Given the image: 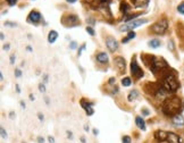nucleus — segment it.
I'll list each match as a JSON object with an SVG mask.
<instances>
[{
    "label": "nucleus",
    "mask_w": 184,
    "mask_h": 143,
    "mask_svg": "<svg viewBox=\"0 0 184 143\" xmlns=\"http://www.w3.org/2000/svg\"><path fill=\"white\" fill-rule=\"evenodd\" d=\"M181 107H182V102L180 100V98L171 97V98L165 99L163 103V111L167 116H175L181 110Z\"/></svg>",
    "instance_id": "1"
},
{
    "label": "nucleus",
    "mask_w": 184,
    "mask_h": 143,
    "mask_svg": "<svg viewBox=\"0 0 184 143\" xmlns=\"http://www.w3.org/2000/svg\"><path fill=\"white\" fill-rule=\"evenodd\" d=\"M163 86L168 92H175L178 90L180 83H178L176 76L174 75L173 73L167 72L163 76Z\"/></svg>",
    "instance_id": "2"
},
{
    "label": "nucleus",
    "mask_w": 184,
    "mask_h": 143,
    "mask_svg": "<svg viewBox=\"0 0 184 143\" xmlns=\"http://www.w3.org/2000/svg\"><path fill=\"white\" fill-rule=\"evenodd\" d=\"M61 24L66 27H75V26H79L81 24V20L79 18L77 15L75 14H66L61 17Z\"/></svg>",
    "instance_id": "3"
},
{
    "label": "nucleus",
    "mask_w": 184,
    "mask_h": 143,
    "mask_svg": "<svg viewBox=\"0 0 184 143\" xmlns=\"http://www.w3.org/2000/svg\"><path fill=\"white\" fill-rule=\"evenodd\" d=\"M167 29H168V20L166 18H160L159 20H157L155 24H152V26L150 27L151 32L155 33V34H157V35L165 34Z\"/></svg>",
    "instance_id": "4"
},
{
    "label": "nucleus",
    "mask_w": 184,
    "mask_h": 143,
    "mask_svg": "<svg viewBox=\"0 0 184 143\" xmlns=\"http://www.w3.org/2000/svg\"><path fill=\"white\" fill-rule=\"evenodd\" d=\"M167 67H168V65H167V62L164 60L163 58H156L155 57L152 64L150 66V69L152 71L153 74L157 75V73H163Z\"/></svg>",
    "instance_id": "5"
},
{
    "label": "nucleus",
    "mask_w": 184,
    "mask_h": 143,
    "mask_svg": "<svg viewBox=\"0 0 184 143\" xmlns=\"http://www.w3.org/2000/svg\"><path fill=\"white\" fill-rule=\"evenodd\" d=\"M145 23H148V20H145V18H142V20H132V22H129L127 24H124V25H122V26L119 27V30L121 31H129V32H131V31H133L134 29L139 27L140 25L145 24Z\"/></svg>",
    "instance_id": "6"
},
{
    "label": "nucleus",
    "mask_w": 184,
    "mask_h": 143,
    "mask_svg": "<svg viewBox=\"0 0 184 143\" xmlns=\"http://www.w3.org/2000/svg\"><path fill=\"white\" fill-rule=\"evenodd\" d=\"M131 74L136 79V80H140L141 77H143V71L140 68V66L138 65V62L135 60V58L132 59V62H131Z\"/></svg>",
    "instance_id": "7"
},
{
    "label": "nucleus",
    "mask_w": 184,
    "mask_h": 143,
    "mask_svg": "<svg viewBox=\"0 0 184 143\" xmlns=\"http://www.w3.org/2000/svg\"><path fill=\"white\" fill-rule=\"evenodd\" d=\"M41 20H42V15H41L40 11H38V10H32L29 14V17H27V22L33 23V24L40 23Z\"/></svg>",
    "instance_id": "8"
},
{
    "label": "nucleus",
    "mask_w": 184,
    "mask_h": 143,
    "mask_svg": "<svg viewBox=\"0 0 184 143\" xmlns=\"http://www.w3.org/2000/svg\"><path fill=\"white\" fill-rule=\"evenodd\" d=\"M106 46H107V48L112 52H115V51L118 49V47H119L117 40L115 38H112V36H107L106 38Z\"/></svg>",
    "instance_id": "9"
},
{
    "label": "nucleus",
    "mask_w": 184,
    "mask_h": 143,
    "mask_svg": "<svg viewBox=\"0 0 184 143\" xmlns=\"http://www.w3.org/2000/svg\"><path fill=\"white\" fill-rule=\"evenodd\" d=\"M115 65H116V67L119 69V72H124L125 71V68H126V62H125V59L121 57V56H118V57H115Z\"/></svg>",
    "instance_id": "10"
},
{
    "label": "nucleus",
    "mask_w": 184,
    "mask_h": 143,
    "mask_svg": "<svg viewBox=\"0 0 184 143\" xmlns=\"http://www.w3.org/2000/svg\"><path fill=\"white\" fill-rule=\"evenodd\" d=\"M172 122H173L174 126H176V127H182L184 126V117L182 114H177V115H175L173 116V119H172Z\"/></svg>",
    "instance_id": "11"
},
{
    "label": "nucleus",
    "mask_w": 184,
    "mask_h": 143,
    "mask_svg": "<svg viewBox=\"0 0 184 143\" xmlns=\"http://www.w3.org/2000/svg\"><path fill=\"white\" fill-rule=\"evenodd\" d=\"M96 59L99 64H108L109 61V57L106 52H99L97 56H96Z\"/></svg>",
    "instance_id": "12"
},
{
    "label": "nucleus",
    "mask_w": 184,
    "mask_h": 143,
    "mask_svg": "<svg viewBox=\"0 0 184 143\" xmlns=\"http://www.w3.org/2000/svg\"><path fill=\"white\" fill-rule=\"evenodd\" d=\"M155 137H156V140L163 142V141L168 140V133L164 132V131H157L156 134H155Z\"/></svg>",
    "instance_id": "13"
},
{
    "label": "nucleus",
    "mask_w": 184,
    "mask_h": 143,
    "mask_svg": "<svg viewBox=\"0 0 184 143\" xmlns=\"http://www.w3.org/2000/svg\"><path fill=\"white\" fill-rule=\"evenodd\" d=\"M150 0H132L133 6L135 8H143V7H147L148 4H149Z\"/></svg>",
    "instance_id": "14"
},
{
    "label": "nucleus",
    "mask_w": 184,
    "mask_h": 143,
    "mask_svg": "<svg viewBox=\"0 0 184 143\" xmlns=\"http://www.w3.org/2000/svg\"><path fill=\"white\" fill-rule=\"evenodd\" d=\"M58 39V33H57V31L55 30H51L49 32V34H48V42L52 44V43H55L56 40Z\"/></svg>",
    "instance_id": "15"
},
{
    "label": "nucleus",
    "mask_w": 184,
    "mask_h": 143,
    "mask_svg": "<svg viewBox=\"0 0 184 143\" xmlns=\"http://www.w3.org/2000/svg\"><path fill=\"white\" fill-rule=\"evenodd\" d=\"M135 124H136V126L140 128V130H142V131H145V123L143 121L142 117H140V116H138L136 118H135Z\"/></svg>",
    "instance_id": "16"
},
{
    "label": "nucleus",
    "mask_w": 184,
    "mask_h": 143,
    "mask_svg": "<svg viewBox=\"0 0 184 143\" xmlns=\"http://www.w3.org/2000/svg\"><path fill=\"white\" fill-rule=\"evenodd\" d=\"M148 46L151 49H157V48H159L162 46V42L158 40V39H152V40H150L148 42Z\"/></svg>",
    "instance_id": "17"
},
{
    "label": "nucleus",
    "mask_w": 184,
    "mask_h": 143,
    "mask_svg": "<svg viewBox=\"0 0 184 143\" xmlns=\"http://www.w3.org/2000/svg\"><path fill=\"white\" fill-rule=\"evenodd\" d=\"M130 10H131L130 5H129L126 1H122V2H121V11H122L124 15H126V14H127Z\"/></svg>",
    "instance_id": "18"
},
{
    "label": "nucleus",
    "mask_w": 184,
    "mask_h": 143,
    "mask_svg": "<svg viewBox=\"0 0 184 143\" xmlns=\"http://www.w3.org/2000/svg\"><path fill=\"white\" fill-rule=\"evenodd\" d=\"M138 97H139V92L136 91V90H132V91L129 93V95H127V100H129V101H133V100H135Z\"/></svg>",
    "instance_id": "19"
},
{
    "label": "nucleus",
    "mask_w": 184,
    "mask_h": 143,
    "mask_svg": "<svg viewBox=\"0 0 184 143\" xmlns=\"http://www.w3.org/2000/svg\"><path fill=\"white\" fill-rule=\"evenodd\" d=\"M168 140L171 143H180V137L174 133H168Z\"/></svg>",
    "instance_id": "20"
},
{
    "label": "nucleus",
    "mask_w": 184,
    "mask_h": 143,
    "mask_svg": "<svg viewBox=\"0 0 184 143\" xmlns=\"http://www.w3.org/2000/svg\"><path fill=\"white\" fill-rule=\"evenodd\" d=\"M136 36V34H135V32L134 31H131V32H129V34H127V36L126 38H123L122 42L123 43H126V42H129L130 40H132Z\"/></svg>",
    "instance_id": "21"
},
{
    "label": "nucleus",
    "mask_w": 184,
    "mask_h": 143,
    "mask_svg": "<svg viewBox=\"0 0 184 143\" xmlns=\"http://www.w3.org/2000/svg\"><path fill=\"white\" fill-rule=\"evenodd\" d=\"M81 106H82V108L85 110L86 108H89V107H92L93 106V103L92 102H89V101H86V100H84V99H82L81 100Z\"/></svg>",
    "instance_id": "22"
},
{
    "label": "nucleus",
    "mask_w": 184,
    "mask_h": 143,
    "mask_svg": "<svg viewBox=\"0 0 184 143\" xmlns=\"http://www.w3.org/2000/svg\"><path fill=\"white\" fill-rule=\"evenodd\" d=\"M131 84H132V80L130 77H124L122 80V85L124 86H130Z\"/></svg>",
    "instance_id": "23"
},
{
    "label": "nucleus",
    "mask_w": 184,
    "mask_h": 143,
    "mask_svg": "<svg viewBox=\"0 0 184 143\" xmlns=\"http://www.w3.org/2000/svg\"><path fill=\"white\" fill-rule=\"evenodd\" d=\"M177 11L180 13V14H182V15H184V1H182L178 6H177Z\"/></svg>",
    "instance_id": "24"
},
{
    "label": "nucleus",
    "mask_w": 184,
    "mask_h": 143,
    "mask_svg": "<svg viewBox=\"0 0 184 143\" xmlns=\"http://www.w3.org/2000/svg\"><path fill=\"white\" fill-rule=\"evenodd\" d=\"M16 23H14V22H10V20H6L5 22V26H8V27H16Z\"/></svg>",
    "instance_id": "25"
},
{
    "label": "nucleus",
    "mask_w": 184,
    "mask_h": 143,
    "mask_svg": "<svg viewBox=\"0 0 184 143\" xmlns=\"http://www.w3.org/2000/svg\"><path fill=\"white\" fill-rule=\"evenodd\" d=\"M85 30H86V32H88L91 36H93V35L96 34V32H94V30H93V27H92V26H86V29H85Z\"/></svg>",
    "instance_id": "26"
},
{
    "label": "nucleus",
    "mask_w": 184,
    "mask_h": 143,
    "mask_svg": "<svg viewBox=\"0 0 184 143\" xmlns=\"http://www.w3.org/2000/svg\"><path fill=\"white\" fill-rule=\"evenodd\" d=\"M76 48H77V43H76L75 41H72L71 43H70V49L74 50V49H76Z\"/></svg>",
    "instance_id": "27"
},
{
    "label": "nucleus",
    "mask_w": 184,
    "mask_h": 143,
    "mask_svg": "<svg viewBox=\"0 0 184 143\" xmlns=\"http://www.w3.org/2000/svg\"><path fill=\"white\" fill-rule=\"evenodd\" d=\"M85 48H86V46H85V43H83V44H82V46H81V48L79 49V52H77V56H79V57H80V56H81V55H82V51L84 50Z\"/></svg>",
    "instance_id": "28"
},
{
    "label": "nucleus",
    "mask_w": 184,
    "mask_h": 143,
    "mask_svg": "<svg viewBox=\"0 0 184 143\" xmlns=\"http://www.w3.org/2000/svg\"><path fill=\"white\" fill-rule=\"evenodd\" d=\"M123 143H131V137L130 136H123Z\"/></svg>",
    "instance_id": "29"
},
{
    "label": "nucleus",
    "mask_w": 184,
    "mask_h": 143,
    "mask_svg": "<svg viewBox=\"0 0 184 143\" xmlns=\"http://www.w3.org/2000/svg\"><path fill=\"white\" fill-rule=\"evenodd\" d=\"M39 91L46 92V86H44V84H43V83H40V84H39Z\"/></svg>",
    "instance_id": "30"
},
{
    "label": "nucleus",
    "mask_w": 184,
    "mask_h": 143,
    "mask_svg": "<svg viewBox=\"0 0 184 143\" xmlns=\"http://www.w3.org/2000/svg\"><path fill=\"white\" fill-rule=\"evenodd\" d=\"M86 23H88V24H90L91 26H94V24H96V20H93V18H88V20H86Z\"/></svg>",
    "instance_id": "31"
},
{
    "label": "nucleus",
    "mask_w": 184,
    "mask_h": 143,
    "mask_svg": "<svg viewBox=\"0 0 184 143\" xmlns=\"http://www.w3.org/2000/svg\"><path fill=\"white\" fill-rule=\"evenodd\" d=\"M15 76H16V77H20V76H22V71H20V68L15 69Z\"/></svg>",
    "instance_id": "32"
},
{
    "label": "nucleus",
    "mask_w": 184,
    "mask_h": 143,
    "mask_svg": "<svg viewBox=\"0 0 184 143\" xmlns=\"http://www.w3.org/2000/svg\"><path fill=\"white\" fill-rule=\"evenodd\" d=\"M168 49L171 51H174V42L173 41H169L168 42Z\"/></svg>",
    "instance_id": "33"
},
{
    "label": "nucleus",
    "mask_w": 184,
    "mask_h": 143,
    "mask_svg": "<svg viewBox=\"0 0 184 143\" xmlns=\"http://www.w3.org/2000/svg\"><path fill=\"white\" fill-rule=\"evenodd\" d=\"M15 59H16V56L13 53V55H10V57H9V60H10V64L13 65L14 62H15Z\"/></svg>",
    "instance_id": "34"
},
{
    "label": "nucleus",
    "mask_w": 184,
    "mask_h": 143,
    "mask_svg": "<svg viewBox=\"0 0 184 143\" xmlns=\"http://www.w3.org/2000/svg\"><path fill=\"white\" fill-rule=\"evenodd\" d=\"M0 131H1V136H2L4 139H7V132H6L2 127H1V130H0Z\"/></svg>",
    "instance_id": "35"
},
{
    "label": "nucleus",
    "mask_w": 184,
    "mask_h": 143,
    "mask_svg": "<svg viewBox=\"0 0 184 143\" xmlns=\"http://www.w3.org/2000/svg\"><path fill=\"white\" fill-rule=\"evenodd\" d=\"M7 2L9 6H15L17 4V0H7Z\"/></svg>",
    "instance_id": "36"
},
{
    "label": "nucleus",
    "mask_w": 184,
    "mask_h": 143,
    "mask_svg": "<svg viewBox=\"0 0 184 143\" xmlns=\"http://www.w3.org/2000/svg\"><path fill=\"white\" fill-rule=\"evenodd\" d=\"M116 93H118V86L112 88V94H116Z\"/></svg>",
    "instance_id": "37"
},
{
    "label": "nucleus",
    "mask_w": 184,
    "mask_h": 143,
    "mask_svg": "<svg viewBox=\"0 0 184 143\" xmlns=\"http://www.w3.org/2000/svg\"><path fill=\"white\" fill-rule=\"evenodd\" d=\"M66 134H67V137H68V139L73 140V133H72L71 131H67V132H66Z\"/></svg>",
    "instance_id": "38"
},
{
    "label": "nucleus",
    "mask_w": 184,
    "mask_h": 143,
    "mask_svg": "<svg viewBox=\"0 0 184 143\" xmlns=\"http://www.w3.org/2000/svg\"><path fill=\"white\" fill-rule=\"evenodd\" d=\"M108 83H109V84H115V83H116V79H115V77H110Z\"/></svg>",
    "instance_id": "39"
},
{
    "label": "nucleus",
    "mask_w": 184,
    "mask_h": 143,
    "mask_svg": "<svg viewBox=\"0 0 184 143\" xmlns=\"http://www.w3.org/2000/svg\"><path fill=\"white\" fill-rule=\"evenodd\" d=\"M48 141L50 143H55V139H53L52 136H48Z\"/></svg>",
    "instance_id": "40"
},
{
    "label": "nucleus",
    "mask_w": 184,
    "mask_h": 143,
    "mask_svg": "<svg viewBox=\"0 0 184 143\" xmlns=\"http://www.w3.org/2000/svg\"><path fill=\"white\" fill-rule=\"evenodd\" d=\"M38 142H39V143H44V139H43V137H41V136H39V137H38Z\"/></svg>",
    "instance_id": "41"
},
{
    "label": "nucleus",
    "mask_w": 184,
    "mask_h": 143,
    "mask_svg": "<svg viewBox=\"0 0 184 143\" xmlns=\"http://www.w3.org/2000/svg\"><path fill=\"white\" fill-rule=\"evenodd\" d=\"M48 79H49V75H48V74H46V75L43 76V81H44V82H48Z\"/></svg>",
    "instance_id": "42"
},
{
    "label": "nucleus",
    "mask_w": 184,
    "mask_h": 143,
    "mask_svg": "<svg viewBox=\"0 0 184 143\" xmlns=\"http://www.w3.org/2000/svg\"><path fill=\"white\" fill-rule=\"evenodd\" d=\"M109 1H110V0H99L100 4H109Z\"/></svg>",
    "instance_id": "43"
},
{
    "label": "nucleus",
    "mask_w": 184,
    "mask_h": 143,
    "mask_svg": "<svg viewBox=\"0 0 184 143\" xmlns=\"http://www.w3.org/2000/svg\"><path fill=\"white\" fill-rule=\"evenodd\" d=\"M142 114H143V115H145V116H148V115H149V110H147V109H143Z\"/></svg>",
    "instance_id": "44"
},
{
    "label": "nucleus",
    "mask_w": 184,
    "mask_h": 143,
    "mask_svg": "<svg viewBox=\"0 0 184 143\" xmlns=\"http://www.w3.org/2000/svg\"><path fill=\"white\" fill-rule=\"evenodd\" d=\"M9 48H10L9 44H5L4 46V50H9Z\"/></svg>",
    "instance_id": "45"
},
{
    "label": "nucleus",
    "mask_w": 184,
    "mask_h": 143,
    "mask_svg": "<svg viewBox=\"0 0 184 143\" xmlns=\"http://www.w3.org/2000/svg\"><path fill=\"white\" fill-rule=\"evenodd\" d=\"M38 116H39V119H40V121H42V122H43V119H44V117H43V115H42V114H38Z\"/></svg>",
    "instance_id": "46"
},
{
    "label": "nucleus",
    "mask_w": 184,
    "mask_h": 143,
    "mask_svg": "<svg viewBox=\"0 0 184 143\" xmlns=\"http://www.w3.org/2000/svg\"><path fill=\"white\" fill-rule=\"evenodd\" d=\"M16 91H17V93H20V85H18V84H16Z\"/></svg>",
    "instance_id": "47"
},
{
    "label": "nucleus",
    "mask_w": 184,
    "mask_h": 143,
    "mask_svg": "<svg viewBox=\"0 0 184 143\" xmlns=\"http://www.w3.org/2000/svg\"><path fill=\"white\" fill-rule=\"evenodd\" d=\"M20 106H22V108H24L25 109V106H26V103L24 101H20Z\"/></svg>",
    "instance_id": "48"
},
{
    "label": "nucleus",
    "mask_w": 184,
    "mask_h": 143,
    "mask_svg": "<svg viewBox=\"0 0 184 143\" xmlns=\"http://www.w3.org/2000/svg\"><path fill=\"white\" fill-rule=\"evenodd\" d=\"M66 1H67L68 4H74V2H76L77 0H66Z\"/></svg>",
    "instance_id": "49"
},
{
    "label": "nucleus",
    "mask_w": 184,
    "mask_h": 143,
    "mask_svg": "<svg viewBox=\"0 0 184 143\" xmlns=\"http://www.w3.org/2000/svg\"><path fill=\"white\" fill-rule=\"evenodd\" d=\"M34 99H35V98H34V94H30V100H32V101H33Z\"/></svg>",
    "instance_id": "50"
},
{
    "label": "nucleus",
    "mask_w": 184,
    "mask_h": 143,
    "mask_svg": "<svg viewBox=\"0 0 184 143\" xmlns=\"http://www.w3.org/2000/svg\"><path fill=\"white\" fill-rule=\"evenodd\" d=\"M81 141H82V143H86V141H85V137H84V136H82L81 137Z\"/></svg>",
    "instance_id": "51"
},
{
    "label": "nucleus",
    "mask_w": 184,
    "mask_h": 143,
    "mask_svg": "<svg viewBox=\"0 0 184 143\" xmlns=\"http://www.w3.org/2000/svg\"><path fill=\"white\" fill-rule=\"evenodd\" d=\"M93 133H94V135H97V134L99 133V131H98V130H96V128H93Z\"/></svg>",
    "instance_id": "52"
},
{
    "label": "nucleus",
    "mask_w": 184,
    "mask_h": 143,
    "mask_svg": "<svg viewBox=\"0 0 184 143\" xmlns=\"http://www.w3.org/2000/svg\"><path fill=\"white\" fill-rule=\"evenodd\" d=\"M0 34H1V35H0V36H1V40H4V39H5V35H4V33H2V32H1V33H0Z\"/></svg>",
    "instance_id": "53"
},
{
    "label": "nucleus",
    "mask_w": 184,
    "mask_h": 143,
    "mask_svg": "<svg viewBox=\"0 0 184 143\" xmlns=\"http://www.w3.org/2000/svg\"><path fill=\"white\" fill-rule=\"evenodd\" d=\"M14 115H15V114H14L13 111L10 112V118H14Z\"/></svg>",
    "instance_id": "54"
},
{
    "label": "nucleus",
    "mask_w": 184,
    "mask_h": 143,
    "mask_svg": "<svg viewBox=\"0 0 184 143\" xmlns=\"http://www.w3.org/2000/svg\"><path fill=\"white\" fill-rule=\"evenodd\" d=\"M0 79H1V81H4V75H2V73L0 74Z\"/></svg>",
    "instance_id": "55"
},
{
    "label": "nucleus",
    "mask_w": 184,
    "mask_h": 143,
    "mask_svg": "<svg viewBox=\"0 0 184 143\" xmlns=\"http://www.w3.org/2000/svg\"><path fill=\"white\" fill-rule=\"evenodd\" d=\"M84 130L88 132V131H89V126H84Z\"/></svg>",
    "instance_id": "56"
}]
</instances>
